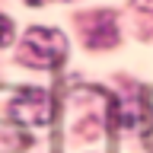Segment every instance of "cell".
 I'll use <instances>...</instances> for the list:
<instances>
[{"label": "cell", "instance_id": "cell-1", "mask_svg": "<svg viewBox=\"0 0 153 153\" xmlns=\"http://www.w3.org/2000/svg\"><path fill=\"white\" fill-rule=\"evenodd\" d=\"M51 115H54V105L45 89H0V121L45 128Z\"/></svg>", "mask_w": 153, "mask_h": 153}, {"label": "cell", "instance_id": "cell-7", "mask_svg": "<svg viewBox=\"0 0 153 153\" xmlns=\"http://www.w3.org/2000/svg\"><path fill=\"white\" fill-rule=\"evenodd\" d=\"M29 7H42V3H48V0H26Z\"/></svg>", "mask_w": 153, "mask_h": 153}, {"label": "cell", "instance_id": "cell-2", "mask_svg": "<svg viewBox=\"0 0 153 153\" xmlns=\"http://www.w3.org/2000/svg\"><path fill=\"white\" fill-rule=\"evenodd\" d=\"M19 57L29 67H57L67 57L64 32L61 29H45V26L29 29L22 35V45H19Z\"/></svg>", "mask_w": 153, "mask_h": 153}, {"label": "cell", "instance_id": "cell-3", "mask_svg": "<svg viewBox=\"0 0 153 153\" xmlns=\"http://www.w3.org/2000/svg\"><path fill=\"white\" fill-rule=\"evenodd\" d=\"M83 22V35L89 48H115L118 45V26H115L112 13H89V16L80 19Z\"/></svg>", "mask_w": 153, "mask_h": 153}, {"label": "cell", "instance_id": "cell-5", "mask_svg": "<svg viewBox=\"0 0 153 153\" xmlns=\"http://www.w3.org/2000/svg\"><path fill=\"white\" fill-rule=\"evenodd\" d=\"M10 42H13V19L0 16V48H7Z\"/></svg>", "mask_w": 153, "mask_h": 153}, {"label": "cell", "instance_id": "cell-6", "mask_svg": "<svg viewBox=\"0 0 153 153\" xmlns=\"http://www.w3.org/2000/svg\"><path fill=\"white\" fill-rule=\"evenodd\" d=\"M134 7L143 10V13H153V0H134Z\"/></svg>", "mask_w": 153, "mask_h": 153}, {"label": "cell", "instance_id": "cell-4", "mask_svg": "<svg viewBox=\"0 0 153 153\" xmlns=\"http://www.w3.org/2000/svg\"><path fill=\"white\" fill-rule=\"evenodd\" d=\"M115 112H121V128H131V131H147L153 124V112L147 105V93H140V99H124V102L112 105Z\"/></svg>", "mask_w": 153, "mask_h": 153}]
</instances>
